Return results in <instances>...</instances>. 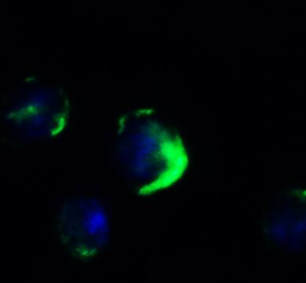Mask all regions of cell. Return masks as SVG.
Returning a JSON list of instances; mask_svg holds the SVG:
<instances>
[{
    "instance_id": "7a4b0ae2",
    "label": "cell",
    "mask_w": 306,
    "mask_h": 283,
    "mask_svg": "<svg viewBox=\"0 0 306 283\" xmlns=\"http://www.w3.org/2000/svg\"><path fill=\"white\" fill-rule=\"evenodd\" d=\"M60 239L78 259H92L104 251L109 239V220L96 199L82 198L63 207L59 224Z\"/></svg>"
},
{
    "instance_id": "6da1fadb",
    "label": "cell",
    "mask_w": 306,
    "mask_h": 283,
    "mask_svg": "<svg viewBox=\"0 0 306 283\" xmlns=\"http://www.w3.org/2000/svg\"><path fill=\"white\" fill-rule=\"evenodd\" d=\"M120 155L128 177L143 195L174 184L188 163L179 139L151 121L135 126L121 145Z\"/></svg>"
}]
</instances>
